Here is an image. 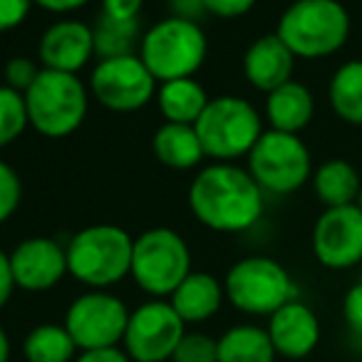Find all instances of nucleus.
Returning a JSON list of instances; mask_svg holds the SVG:
<instances>
[{
    "label": "nucleus",
    "instance_id": "obj_5",
    "mask_svg": "<svg viewBox=\"0 0 362 362\" xmlns=\"http://www.w3.org/2000/svg\"><path fill=\"white\" fill-rule=\"evenodd\" d=\"M209 42L199 23L166 18L141 35L136 55L156 82L194 77L206 60Z\"/></svg>",
    "mask_w": 362,
    "mask_h": 362
},
{
    "label": "nucleus",
    "instance_id": "obj_3",
    "mask_svg": "<svg viewBox=\"0 0 362 362\" xmlns=\"http://www.w3.org/2000/svg\"><path fill=\"white\" fill-rule=\"evenodd\" d=\"M134 238L119 226L95 223L72 236L67 246V273L95 291L119 283L132 273Z\"/></svg>",
    "mask_w": 362,
    "mask_h": 362
},
{
    "label": "nucleus",
    "instance_id": "obj_7",
    "mask_svg": "<svg viewBox=\"0 0 362 362\" xmlns=\"http://www.w3.org/2000/svg\"><path fill=\"white\" fill-rule=\"evenodd\" d=\"M246 159L248 171L263 194L288 197L305 187L313 176V156L300 134L263 132Z\"/></svg>",
    "mask_w": 362,
    "mask_h": 362
},
{
    "label": "nucleus",
    "instance_id": "obj_28",
    "mask_svg": "<svg viewBox=\"0 0 362 362\" xmlns=\"http://www.w3.org/2000/svg\"><path fill=\"white\" fill-rule=\"evenodd\" d=\"M171 362H218V340L206 332H184Z\"/></svg>",
    "mask_w": 362,
    "mask_h": 362
},
{
    "label": "nucleus",
    "instance_id": "obj_40",
    "mask_svg": "<svg viewBox=\"0 0 362 362\" xmlns=\"http://www.w3.org/2000/svg\"><path fill=\"white\" fill-rule=\"evenodd\" d=\"M357 209L362 211V192H360V197H357Z\"/></svg>",
    "mask_w": 362,
    "mask_h": 362
},
{
    "label": "nucleus",
    "instance_id": "obj_36",
    "mask_svg": "<svg viewBox=\"0 0 362 362\" xmlns=\"http://www.w3.org/2000/svg\"><path fill=\"white\" fill-rule=\"evenodd\" d=\"M13 291H16V278H13L11 256L0 248V310H3L6 303L11 300Z\"/></svg>",
    "mask_w": 362,
    "mask_h": 362
},
{
    "label": "nucleus",
    "instance_id": "obj_19",
    "mask_svg": "<svg viewBox=\"0 0 362 362\" xmlns=\"http://www.w3.org/2000/svg\"><path fill=\"white\" fill-rule=\"evenodd\" d=\"M223 298V283H218L211 273L192 271L169 296V303L184 322H204L221 310Z\"/></svg>",
    "mask_w": 362,
    "mask_h": 362
},
{
    "label": "nucleus",
    "instance_id": "obj_26",
    "mask_svg": "<svg viewBox=\"0 0 362 362\" xmlns=\"http://www.w3.org/2000/svg\"><path fill=\"white\" fill-rule=\"evenodd\" d=\"M92 35H95V55L100 60L136 55L141 45L139 21H112L100 16V21L92 25Z\"/></svg>",
    "mask_w": 362,
    "mask_h": 362
},
{
    "label": "nucleus",
    "instance_id": "obj_6",
    "mask_svg": "<svg viewBox=\"0 0 362 362\" xmlns=\"http://www.w3.org/2000/svg\"><path fill=\"white\" fill-rule=\"evenodd\" d=\"M194 127L202 139L204 154L216 161H236L238 156H248L263 134L258 110L248 100L233 95L209 100Z\"/></svg>",
    "mask_w": 362,
    "mask_h": 362
},
{
    "label": "nucleus",
    "instance_id": "obj_13",
    "mask_svg": "<svg viewBox=\"0 0 362 362\" xmlns=\"http://www.w3.org/2000/svg\"><path fill=\"white\" fill-rule=\"evenodd\" d=\"M313 256L327 271L362 266V211L357 204L322 209L310 236Z\"/></svg>",
    "mask_w": 362,
    "mask_h": 362
},
{
    "label": "nucleus",
    "instance_id": "obj_38",
    "mask_svg": "<svg viewBox=\"0 0 362 362\" xmlns=\"http://www.w3.org/2000/svg\"><path fill=\"white\" fill-rule=\"evenodd\" d=\"M33 3L40 6L42 11L65 16V13H75V11H80V8H85L90 0H33Z\"/></svg>",
    "mask_w": 362,
    "mask_h": 362
},
{
    "label": "nucleus",
    "instance_id": "obj_10",
    "mask_svg": "<svg viewBox=\"0 0 362 362\" xmlns=\"http://www.w3.org/2000/svg\"><path fill=\"white\" fill-rule=\"evenodd\" d=\"M129 310L107 291H90L75 298L65 313V327L77 350H105L124 340Z\"/></svg>",
    "mask_w": 362,
    "mask_h": 362
},
{
    "label": "nucleus",
    "instance_id": "obj_18",
    "mask_svg": "<svg viewBox=\"0 0 362 362\" xmlns=\"http://www.w3.org/2000/svg\"><path fill=\"white\" fill-rule=\"evenodd\" d=\"M315 117V97L310 87L298 80H288L266 95V119L271 129L300 134Z\"/></svg>",
    "mask_w": 362,
    "mask_h": 362
},
{
    "label": "nucleus",
    "instance_id": "obj_23",
    "mask_svg": "<svg viewBox=\"0 0 362 362\" xmlns=\"http://www.w3.org/2000/svg\"><path fill=\"white\" fill-rule=\"evenodd\" d=\"M327 102L340 122L362 127V60H347L332 72Z\"/></svg>",
    "mask_w": 362,
    "mask_h": 362
},
{
    "label": "nucleus",
    "instance_id": "obj_39",
    "mask_svg": "<svg viewBox=\"0 0 362 362\" xmlns=\"http://www.w3.org/2000/svg\"><path fill=\"white\" fill-rule=\"evenodd\" d=\"M11 360V337H8L6 327L0 325V362Z\"/></svg>",
    "mask_w": 362,
    "mask_h": 362
},
{
    "label": "nucleus",
    "instance_id": "obj_35",
    "mask_svg": "<svg viewBox=\"0 0 362 362\" xmlns=\"http://www.w3.org/2000/svg\"><path fill=\"white\" fill-rule=\"evenodd\" d=\"M171 18H181L189 23H202L209 16L204 0H166Z\"/></svg>",
    "mask_w": 362,
    "mask_h": 362
},
{
    "label": "nucleus",
    "instance_id": "obj_27",
    "mask_svg": "<svg viewBox=\"0 0 362 362\" xmlns=\"http://www.w3.org/2000/svg\"><path fill=\"white\" fill-rule=\"evenodd\" d=\"M30 124L25 95L8 85H0V149L18 139Z\"/></svg>",
    "mask_w": 362,
    "mask_h": 362
},
{
    "label": "nucleus",
    "instance_id": "obj_12",
    "mask_svg": "<svg viewBox=\"0 0 362 362\" xmlns=\"http://www.w3.org/2000/svg\"><path fill=\"white\" fill-rule=\"evenodd\" d=\"M90 87L97 102L112 112H136L156 97V80L139 55L100 60Z\"/></svg>",
    "mask_w": 362,
    "mask_h": 362
},
{
    "label": "nucleus",
    "instance_id": "obj_8",
    "mask_svg": "<svg viewBox=\"0 0 362 362\" xmlns=\"http://www.w3.org/2000/svg\"><path fill=\"white\" fill-rule=\"evenodd\" d=\"M223 291L228 303L241 313L268 317L298 296L291 273L268 256H248L233 263L223 281Z\"/></svg>",
    "mask_w": 362,
    "mask_h": 362
},
{
    "label": "nucleus",
    "instance_id": "obj_25",
    "mask_svg": "<svg viewBox=\"0 0 362 362\" xmlns=\"http://www.w3.org/2000/svg\"><path fill=\"white\" fill-rule=\"evenodd\" d=\"M23 355L28 362H75L77 345L65 325L45 322L28 332Z\"/></svg>",
    "mask_w": 362,
    "mask_h": 362
},
{
    "label": "nucleus",
    "instance_id": "obj_14",
    "mask_svg": "<svg viewBox=\"0 0 362 362\" xmlns=\"http://www.w3.org/2000/svg\"><path fill=\"white\" fill-rule=\"evenodd\" d=\"M8 256H11L16 288H23L28 293L50 291L67 273V248H62L55 238H25Z\"/></svg>",
    "mask_w": 362,
    "mask_h": 362
},
{
    "label": "nucleus",
    "instance_id": "obj_4",
    "mask_svg": "<svg viewBox=\"0 0 362 362\" xmlns=\"http://www.w3.org/2000/svg\"><path fill=\"white\" fill-rule=\"evenodd\" d=\"M25 107L30 127L47 139H62L80 129L87 117V87L77 75L45 70L25 92Z\"/></svg>",
    "mask_w": 362,
    "mask_h": 362
},
{
    "label": "nucleus",
    "instance_id": "obj_17",
    "mask_svg": "<svg viewBox=\"0 0 362 362\" xmlns=\"http://www.w3.org/2000/svg\"><path fill=\"white\" fill-rule=\"evenodd\" d=\"M293 67H296V55L276 33L253 40L243 55V75L248 85L266 95L293 80Z\"/></svg>",
    "mask_w": 362,
    "mask_h": 362
},
{
    "label": "nucleus",
    "instance_id": "obj_21",
    "mask_svg": "<svg viewBox=\"0 0 362 362\" xmlns=\"http://www.w3.org/2000/svg\"><path fill=\"white\" fill-rule=\"evenodd\" d=\"M151 149H154V156L161 164L179 171L194 169L206 156L194 124H171V122H164L154 132Z\"/></svg>",
    "mask_w": 362,
    "mask_h": 362
},
{
    "label": "nucleus",
    "instance_id": "obj_11",
    "mask_svg": "<svg viewBox=\"0 0 362 362\" xmlns=\"http://www.w3.org/2000/svg\"><path fill=\"white\" fill-rule=\"evenodd\" d=\"M187 332V322L169 300H149L129 313L124 330V352L132 362H166Z\"/></svg>",
    "mask_w": 362,
    "mask_h": 362
},
{
    "label": "nucleus",
    "instance_id": "obj_29",
    "mask_svg": "<svg viewBox=\"0 0 362 362\" xmlns=\"http://www.w3.org/2000/svg\"><path fill=\"white\" fill-rule=\"evenodd\" d=\"M23 199L21 176L11 164L0 161V223H6L18 211Z\"/></svg>",
    "mask_w": 362,
    "mask_h": 362
},
{
    "label": "nucleus",
    "instance_id": "obj_37",
    "mask_svg": "<svg viewBox=\"0 0 362 362\" xmlns=\"http://www.w3.org/2000/svg\"><path fill=\"white\" fill-rule=\"evenodd\" d=\"M75 362H132L127 352L119 347H105V350H85Z\"/></svg>",
    "mask_w": 362,
    "mask_h": 362
},
{
    "label": "nucleus",
    "instance_id": "obj_2",
    "mask_svg": "<svg viewBox=\"0 0 362 362\" xmlns=\"http://www.w3.org/2000/svg\"><path fill=\"white\" fill-rule=\"evenodd\" d=\"M352 21L342 0H296L283 11L276 35L296 60H322L350 40Z\"/></svg>",
    "mask_w": 362,
    "mask_h": 362
},
{
    "label": "nucleus",
    "instance_id": "obj_34",
    "mask_svg": "<svg viewBox=\"0 0 362 362\" xmlns=\"http://www.w3.org/2000/svg\"><path fill=\"white\" fill-rule=\"evenodd\" d=\"M144 0H102V13L112 21H139Z\"/></svg>",
    "mask_w": 362,
    "mask_h": 362
},
{
    "label": "nucleus",
    "instance_id": "obj_22",
    "mask_svg": "<svg viewBox=\"0 0 362 362\" xmlns=\"http://www.w3.org/2000/svg\"><path fill=\"white\" fill-rule=\"evenodd\" d=\"M156 102L164 122L171 124H197L209 105L206 90L199 85L194 77H181V80L159 82Z\"/></svg>",
    "mask_w": 362,
    "mask_h": 362
},
{
    "label": "nucleus",
    "instance_id": "obj_9",
    "mask_svg": "<svg viewBox=\"0 0 362 362\" xmlns=\"http://www.w3.org/2000/svg\"><path fill=\"white\" fill-rule=\"evenodd\" d=\"M192 273V251L174 228H149L134 238L132 273L134 283L154 298H164Z\"/></svg>",
    "mask_w": 362,
    "mask_h": 362
},
{
    "label": "nucleus",
    "instance_id": "obj_24",
    "mask_svg": "<svg viewBox=\"0 0 362 362\" xmlns=\"http://www.w3.org/2000/svg\"><path fill=\"white\" fill-rule=\"evenodd\" d=\"M276 347L266 327L233 325L218 337V362H273Z\"/></svg>",
    "mask_w": 362,
    "mask_h": 362
},
{
    "label": "nucleus",
    "instance_id": "obj_16",
    "mask_svg": "<svg viewBox=\"0 0 362 362\" xmlns=\"http://www.w3.org/2000/svg\"><path fill=\"white\" fill-rule=\"evenodd\" d=\"M268 337L276 355L288 360H305L320 342V320L303 300H291L268 317Z\"/></svg>",
    "mask_w": 362,
    "mask_h": 362
},
{
    "label": "nucleus",
    "instance_id": "obj_32",
    "mask_svg": "<svg viewBox=\"0 0 362 362\" xmlns=\"http://www.w3.org/2000/svg\"><path fill=\"white\" fill-rule=\"evenodd\" d=\"M342 317H345L347 327L362 337V281L350 286V291L342 298Z\"/></svg>",
    "mask_w": 362,
    "mask_h": 362
},
{
    "label": "nucleus",
    "instance_id": "obj_20",
    "mask_svg": "<svg viewBox=\"0 0 362 362\" xmlns=\"http://www.w3.org/2000/svg\"><path fill=\"white\" fill-rule=\"evenodd\" d=\"M313 192L325 209L357 204L362 192V176L347 159H327L313 171Z\"/></svg>",
    "mask_w": 362,
    "mask_h": 362
},
{
    "label": "nucleus",
    "instance_id": "obj_30",
    "mask_svg": "<svg viewBox=\"0 0 362 362\" xmlns=\"http://www.w3.org/2000/svg\"><path fill=\"white\" fill-rule=\"evenodd\" d=\"M40 70L42 67H37L35 60H30V57H13L6 65V85L25 95L35 82V77L40 75Z\"/></svg>",
    "mask_w": 362,
    "mask_h": 362
},
{
    "label": "nucleus",
    "instance_id": "obj_33",
    "mask_svg": "<svg viewBox=\"0 0 362 362\" xmlns=\"http://www.w3.org/2000/svg\"><path fill=\"white\" fill-rule=\"evenodd\" d=\"M204 3H206L209 16L223 18V21H236V18H243L246 13H251L258 0H204Z\"/></svg>",
    "mask_w": 362,
    "mask_h": 362
},
{
    "label": "nucleus",
    "instance_id": "obj_31",
    "mask_svg": "<svg viewBox=\"0 0 362 362\" xmlns=\"http://www.w3.org/2000/svg\"><path fill=\"white\" fill-rule=\"evenodd\" d=\"M33 0H0V33L16 30L30 16Z\"/></svg>",
    "mask_w": 362,
    "mask_h": 362
},
{
    "label": "nucleus",
    "instance_id": "obj_1",
    "mask_svg": "<svg viewBox=\"0 0 362 362\" xmlns=\"http://www.w3.org/2000/svg\"><path fill=\"white\" fill-rule=\"evenodd\" d=\"M189 209L206 228L241 233L256 226L266 209V194L248 169L216 161L197 174L189 187Z\"/></svg>",
    "mask_w": 362,
    "mask_h": 362
},
{
    "label": "nucleus",
    "instance_id": "obj_15",
    "mask_svg": "<svg viewBox=\"0 0 362 362\" xmlns=\"http://www.w3.org/2000/svg\"><path fill=\"white\" fill-rule=\"evenodd\" d=\"M37 57H40L45 70L77 75L95 57V35H92V28L80 21L52 23L42 33Z\"/></svg>",
    "mask_w": 362,
    "mask_h": 362
}]
</instances>
